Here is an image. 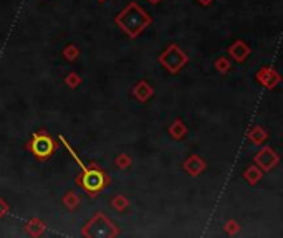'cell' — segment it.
<instances>
[{"instance_id":"cell-1","label":"cell","mask_w":283,"mask_h":238,"mask_svg":"<svg viewBox=\"0 0 283 238\" xmlns=\"http://www.w3.org/2000/svg\"><path fill=\"white\" fill-rule=\"evenodd\" d=\"M114 24L129 38H137L153 24V17L137 2H129L114 17Z\"/></svg>"},{"instance_id":"cell-2","label":"cell","mask_w":283,"mask_h":238,"mask_svg":"<svg viewBox=\"0 0 283 238\" xmlns=\"http://www.w3.org/2000/svg\"><path fill=\"white\" fill-rule=\"evenodd\" d=\"M76 185L80 189L88 193L90 197H96L98 193L106 190L111 184V177L104 169H101L96 162H91L86 165L85 169H81V174L76 175Z\"/></svg>"},{"instance_id":"cell-3","label":"cell","mask_w":283,"mask_h":238,"mask_svg":"<svg viewBox=\"0 0 283 238\" xmlns=\"http://www.w3.org/2000/svg\"><path fill=\"white\" fill-rule=\"evenodd\" d=\"M81 235L86 238H114L119 236L121 231L103 212H96L83 226Z\"/></svg>"},{"instance_id":"cell-4","label":"cell","mask_w":283,"mask_h":238,"mask_svg":"<svg viewBox=\"0 0 283 238\" xmlns=\"http://www.w3.org/2000/svg\"><path fill=\"white\" fill-rule=\"evenodd\" d=\"M25 147L27 151L32 152V156L35 159L48 160L55 154V151H57L58 144L45 129H40L32 136V139L27 142Z\"/></svg>"},{"instance_id":"cell-5","label":"cell","mask_w":283,"mask_h":238,"mask_svg":"<svg viewBox=\"0 0 283 238\" xmlns=\"http://www.w3.org/2000/svg\"><path fill=\"white\" fill-rule=\"evenodd\" d=\"M158 60L164 70H168L171 75H177L187 65L189 57L176 45V43H171V45L159 55Z\"/></svg>"},{"instance_id":"cell-6","label":"cell","mask_w":283,"mask_h":238,"mask_svg":"<svg viewBox=\"0 0 283 238\" xmlns=\"http://www.w3.org/2000/svg\"><path fill=\"white\" fill-rule=\"evenodd\" d=\"M253 162H255V165H258V167L262 169L263 172H270L271 169H275L276 165H278L280 156L271 147L263 146L257 154H255Z\"/></svg>"},{"instance_id":"cell-7","label":"cell","mask_w":283,"mask_h":238,"mask_svg":"<svg viewBox=\"0 0 283 238\" xmlns=\"http://www.w3.org/2000/svg\"><path fill=\"white\" fill-rule=\"evenodd\" d=\"M255 80L263 88H267V90H275V88L280 85L281 76L278 71L275 68H271V66H263V68H260L257 73H255Z\"/></svg>"},{"instance_id":"cell-8","label":"cell","mask_w":283,"mask_h":238,"mask_svg":"<svg viewBox=\"0 0 283 238\" xmlns=\"http://www.w3.org/2000/svg\"><path fill=\"white\" fill-rule=\"evenodd\" d=\"M182 169L191 177H199L207 169V162H205L201 156H197V154H192V156H189L184 162H182Z\"/></svg>"},{"instance_id":"cell-9","label":"cell","mask_w":283,"mask_h":238,"mask_svg":"<svg viewBox=\"0 0 283 238\" xmlns=\"http://www.w3.org/2000/svg\"><path fill=\"white\" fill-rule=\"evenodd\" d=\"M227 52H229L230 58L234 60V62H237V63H243L248 57H250L252 48L248 47V43H247V42H243V40H235L229 48H227Z\"/></svg>"},{"instance_id":"cell-10","label":"cell","mask_w":283,"mask_h":238,"mask_svg":"<svg viewBox=\"0 0 283 238\" xmlns=\"http://www.w3.org/2000/svg\"><path fill=\"white\" fill-rule=\"evenodd\" d=\"M132 95L139 103H148L149 99L154 96V88L149 85L146 80L137 81L134 88H132Z\"/></svg>"},{"instance_id":"cell-11","label":"cell","mask_w":283,"mask_h":238,"mask_svg":"<svg viewBox=\"0 0 283 238\" xmlns=\"http://www.w3.org/2000/svg\"><path fill=\"white\" fill-rule=\"evenodd\" d=\"M247 137L252 144H255V146H262V144L268 139V132L265 131L262 126H253L248 129Z\"/></svg>"},{"instance_id":"cell-12","label":"cell","mask_w":283,"mask_h":238,"mask_svg":"<svg viewBox=\"0 0 283 238\" xmlns=\"http://www.w3.org/2000/svg\"><path fill=\"white\" fill-rule=\"evenodd\" d=\"M168 132L174 141H182L187 136V126L182 123V119H174L168 127Z\"/></svg>"},{"instance_id":"cell-13","label":"cell","mask_w":283,"mask_h":238,"mask_svg":"<svg viewBox=\"0 0 283 238\" xmlns=\"http://www.w3.org/2000/svg\"><path fill=\"white\" fill-rule=\"evenodd\" d=\"M263 174L265 172L258 167V165L252 164V165H248L245 170H243V179H245L250 185H257L258 182L263 179Z\"/></svg>"},{"instance_id":"cell-14","label":"cell","mask_w":283,"mask_h":238,"mask_svg":"<svg viewBox=\"0 0 283 238\" xmlns=\"http://www.w3.org/2000/svg\"><path fill=\"white\" fill-rule=\"evenodd\" d=\"M47 230V223L40 218H32L25 223V231L30 236H40Z\"/></svg>"},{"instance_id":"cell-15","label":"cell","mask_w":283,"mask_h":238,"mask_svg":"<svg viewBox=\"0 0 283 238\" xmlns=\"http://www.w3.org/2000/svg\"><path fill=\"white\" fill-rule=\"evenodd\" d=\"M62 202H63V205L68 208V210H75V208H78L81 198H80V195H78V193H76L75 190H68V192H66L65 195H63Z\"/></svg>"},{"instance_id":"cell-16","label":"cell","mask_w":283,"mask_h":238,"mask_svg":"<svg viewBox=\"0 0 283 238\" xmlns=\"http://www.w3.org/2000/svg\"><path fill=\"white\" fill-rule=\"evenodd\" d=\"M109 205L113 207L116 212H126L127 208H129V200L124 197V195H114L113 198H111V202H109Z\"/></svg>"},{"instance_id":"cell-17","label":"cell","mask_w":283,"mask_h":238,"mask_svg":"<svg viewBox=\"0 0 283 238\" xmlns=\"http://www.w3.org/2000/svg\"><path fill=\"white\" fill-rule=\"evenodd\" d=\"M78 57H80V48L73 45V43H70V45H66L63 48V58L66 62H75Z\"/></svg>"},{"instance_id":"cell-18","label":"cell","mask_w":283,"mask_h":238,"mask_svg":"<svg viewBox=\"0 0 283 238\" xmlns=\"http://www.w3.org/2000/svg\"><path fill=\"white\" fill-rule=\"evenodd\" d=\"M58 141H60V142H62V144H63V146L66 147V151H68V154H70V156H71V157H73V159L76 160V164H78V165H80V167H81V169H85V167H86V165H85V162H83V160L80 159V156H78V154H76V152H75V149H73V147H71V144H70L68 141H66V139H65V137H63L62 134H60V136H58Z\"/></svg>"},{"instance_id":"cell-19","label":"cell","mask_w":283,"mask_h":238,"mask_svg":"<svg viewBox=\"0 0 283 238\" xmlns=\"http://www.w3.org/2000/svg\"><path fill=\"white\" fill-rule=\"evenodd\" d=\"M214 66H215V70H217L219 73H222V75L229 73V71H230V68H232V65H230V60H229V58H225V57H220V58H217V60H215Z\"/></svg>"},{"instance_id":"cell-20","label":"cell","mask_w":283,"mask_h":238,"mask_svg":"<svg viewBox=\"0 0 283 238\" xmlns=\"http://www.w3.org/2000/svg\"><path fill=\"white\" fill-rule=\"evenodd\" d=\"M81 76L78 73H75V71H71L70 75H66V78H65V85L71 88V90H75V88H78L81 85Z\"/></svg>"},{"instance_id":"cell-21","label":"cell","mask_w":283,"mask_h":238,"mask_svg":"<svg viewBox=\"0 0 283 238\" xmlns=\"http://www.w3.org/2000/svg\"><path fill=\"white\" fill-rule=\"evenodd\" d=\"M114 164H116V167H118V169L124 170L132 164V159H131L129 154H119V156L114 159Z\"/></svg>"},{"instance_id":"cell-22","label":"cell","mask_w":283,"mask_h":238,"mask_svg":"<svg viewBox=\"0 0 283 238\" xmlns=\"http://www.w3.org/2000/svg\"><path fill=\"white\" fill-rule=\"evenodd\" d=\"M224 230H225V233H227V235L234 236V235L238 233V231H240V223H238L237 220H229V222L225 223Z\"/></svg>"},{"instance_id":"cell-23","label":"cell","mask_w":283,"mask_h":238,"mask_svg":"<svg viewBox=\"0 0 283 238\" xmlns=\"http://www.w3.org/2000/svg\"><path fill=\"white\" fill-rule=\"evenodd\" d=\"M9 212H10V205L4 200L2 197H0V218H4Z\"/></svg>"},{"instance_id":"cell-24","label":"cell","mask_w":283,"mask_h":238,"mask_svg":"<svg viewBox=\"0 0 283 238\" xmlns=\"http://www.w3.org/2000/svg\"><path fill=\"white\" fill-rule=\"evenodd\" d=\"M197 2L201 4V5H204V7H209V5L214 2V0H197Z\"/></svg>"},{"instance_id":"cell-25","label":"cell","mask_w":283,"mask_h":238,"mask_svg":"<svg viewBox=\"0 0 283 238\" xmlns=\"http://www.w3.org/2000/svg\"><path fill=\"white\" fill-rule=\"evenodd\" d=\"M148 2L151 5H158V4H161V0H148Z\"/></svg>"},{"instance_id":"cell-26","label":"cell","mask_w":283,"mask_h":238,"mask_svg":"<svg viewBox=\"0 0 283 238\" xmlns=\"http://www.w3.org/2000/svg\"><path fill=\"white\" fill-rule=\"evenodd\" d=\"M96 2H104V0H96Z\"/></svg>"}]
</instances>
